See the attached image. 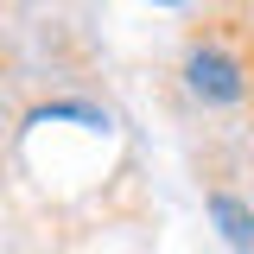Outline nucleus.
<instances>
[{
  "label": "nucleus",
  "mask_w": 254,
  "mask_h": 254,
  "mask_svg": "<svg viewBox=\"0 0 254 254\" xmlns=\"http://www.w3.org/2000/svg\"><path fill=\"white\" fill-rule=\"evenodd\" d=\"M178 89L203 115H254V19L210 13L178 51Z\"/></svg>",
  "instance_id": "1"
}]
</instances>
